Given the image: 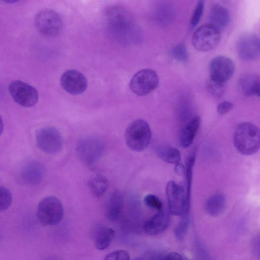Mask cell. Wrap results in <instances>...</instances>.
I'll list each match as a JSON object with an SVG mask.
<instances>
[{"label": "cell", "instance_id": "1", "mask_svg": "<svg viewBox=\"0 0 260 260\" xmlns=\"http://www.w3.org/2000/svg\"><path fill=\"white\" fill-rule=\"evenodd\" d=\"M234 145L238 151L244 155L256 153L260 148V134L255 124L245 122L239 124L234 135Z\"/></svg>", "mask_w": 260, "mask_h": 260}, {"label": "cell", "instance_id": "2", "mask_svg": "<svg viewBox=\"0 0 260 260\" xmlns=\"http://www.w3.org/2000/svg\"><path fill=\"white\" fill-rule=\"evenodd\" d=\"M151 131L149 124L144 120L136 119L126 127L124 139L127 146L135 152L145 150L151 139Z\"/></svg>", "mask_w": 260, "mask_h": 260}, {"label": "cell", "instance_id": "3", "mask_svg": "<svg viewBox=\"0 0 260 260\" xmlns=\"http://www.w3.org/2000/svg\"><path fill=\"white\" fill-rule=\"evenodd\" d=\"M36 214L38 220L43 225H54L62 218L63 206L55 197H47L39 203Z\"/></svg>", "mask_w": 260, "mask_h": 260}, {"label": "cell", "instance_id": "4", "mask_svg": "<svg viewBox=\"0 0 260 260\" xmlns=\"http://www.w3.org/2000/svg\"><path fill=\"white\" fill-rule=\"evenodd\" d=\"M105 149V144L102 139L94 136H88L79 140L76 151L81 161L86 165H91L100 159Z\"/></svg>", "mask_w": 260, "mask_h": 260}, {"label": "cell", "instance_id": "5", "mask_svg": "<svg viewBox=\"0 0 260 260\" xmlns=\"http://www.w3.org/2000/svg\"><path fill=\"white\" fill-rule=\"evenodd\" d=\"M221 39L220 30L208 23L198 27L194 31L192 43L194 48L200 52H207L216 47Z\"/></svg>", "mask_w": 260, "mask_h": 260}, {"label": "cell", "instance_id": "6", "mask_svg": "<svg viewBox=\"0 0 260 260\" xmlns=\"http://www.w3.org/2000/svg\"><path fill=\"white\" fill-rule=\"evenodd\" d=\"M166 194L171 214L181 216L189 214L190 202L187 200L186 190L181 185L170 181L166 186Z\"/></svg>", "mask_w": 260, "mask_h": 260}, {"label": "cell", "instance_id": "7", "mask_svg": "<svg viewBox=\"0 0 260 260\" xmlns=\"http://www.w3.org/2000/svg\"><path fill=\"white\" fill-rule=\"evenodd\" d=\"M36 140L40 150L48 154H56L62 149L63 140L60 132L54 126H45L38 129Z\"/></svg>", "mask_w": 260, "mask_h": 260}, {"label": "cell", "instance_id": "8", "mask_svg": "<svg viewBox=\"0 0 260 260\" xmlns=\"http://www.w3.org/2000/svg\"><path fill=\"white\" fill-rule=\"evenodd\" d=\"M158 83V77L156 72L150 69H145L133 76L129 82V87L135 94L143 96L154 90Z\"/></svg>", "mask_w": 260, "mask_h": 260}, {"label": "cell", "instance_id": "9", "mask_svg": "<svg viewBox=\"0 0 260 260\" xmlns=\"http://www.w3.org/2000/svg\"><path fill=\"white\" fill-rule=\"evenodd\" d=\"M35 25L41 34L46 36H54L61 30L63 22L60 15L51 9H44L36 16Z\"/></svg>", "mask_w": 260, "mask_h": 260}, {"label": "cell", "instance_id": "10", "mask_svg": "<svg viewBox=\"0 0 260 260\" xmlns=\"http://www.w3.org/2000/svg\"><path fill=\"white\" fill-rule=\"evenodd\" d=\"M9 91L14 101L22 107H32L38 101L39 94L37 89L22 81H12L9 85Z\"/></svg>", "mask_w": 260, "mask_h": 260}, {"label": "cell", "instance_id": "11", "mask_svg": "<svg viewBox=\"0 0 260 260\" xmlns=\"http://www.w3.org/2000/svg\"><path fill=\"white\" fill-rule=\"evenodd\" d=\"M209 69L211 79L225 84L234 74L235 64L230 58L219 55L211 60Z\"/></svg>", "mask_w": 260, "mask_h": 260}, {"label": "cell", "instance_id": "12", "mask_svg": "<svg viewBox=\"0 0 260 260\" xmlns=\"http://www.w3.org/2000/svg\"><path fill=\"white\" fill-rule=\"evenodd\" d=\"M238 56L245 60H252L259 56L260 52L259 39L256 36L246 34L241 36L236 45Z\"/></svg>", "mask_w": 260, "mask_h": 260}, {"label": "cell", "instance_id": "13", "mask_svg": "<svg viewBox=\"0 0 260 260\" xmlns=\"http://www.w3.org/2000/svg\"><path fill=\"white\" fill-rule=\"evenodd\" d=\"M60 83L65 91L73 95L83 93L87 86L85 77L75 70H69L64 72L61 76Z\"/></svg>", "mask_w": 260, "mask_h": 260}, {"label": "cell", "instance_id": "14", "mask_svg": "<svg viewBox=\"0 0 260 260\" xmlns=\"http://www.w3.org/2000/svg\"><path fill=\"white\" fill-rule=\"evenodd\" d=\"M45 168L38 161L30 160L26 162L21 168L19 174L21 182L26 185H36L43 180Z\"/></svg>", "mask_w": 260, "mask_h": 260}, {"label": "cell", "instance_id": "15", "mask_svg": "<svg viewBox=\"0 0 260 260\" xmlns=\"http://www.w3.org/2000/svg\"><path fill=\"white\" fill-rule=\"evenodd\" d=\"M169 215L162 209L145 222L144 231L148 235H156L164 232L169 226Z\"/></svg>", "mask_w": 260, "mask_h": 260}, {"label": "cell", "instance_id": "16", "mask_svg": "<svg viewBox=\"0 0 260 260\" xmlns=\"http://www.w3.org/2000/svg\"><path fill=\"white\" fill-rule=\"evenodd\" d=\"M209 19L210 24L219 30L222 29L228 25L230 22V12L224 6L216 3L210 9Z\"/></svg>", "mask_w": 260, "mask_h": 260}, {"label": "cell", "instance_id": "17", "mask_svg": "<svg viewBox=\"0 0 260 260\" xmlns=\"http://www.w3.org/2000/svg\"><path fill=\"white\" fill-rule=\"evenodd\" d=\"M238 85L241 91L247 96L259 95V79L253 74H245L239 80Z\"/></svg>", "mask_w": 260, "mask_h": 260}, {"label": "cell", "instance_id": "18", "mask_svg": "<svg viewBox=\"0 0 260 260\" xmlns=\"http://www.w3.org/2000/svg\"><path fill=\"white\" fill-rule=\"evenodd\" d=\"M124 204V197L119 190H114L111 194L107 203L106 214L111 220H116L120 215Z\"/></svg>", "mask_w": 260, "mask_h": 260}, {"label": "cell", "instance_id": "19", "mask_svg": "<svg viewBox=\"0 0 260 260\" xmlns=\"http://www.w3.org/2000/svg\"><path fill=\"white\" fill-rule=\"evenodd\" d=\"M200 124V118L198 116L192 117L182 128L179 138L181 147L187 148L192 143Z\"/></svg>", "mask_w": 260, "mask_h": 260}, {"label": "cell", "instance_id": "20", "mask_svg": "<svg viewBox=\"0 0 260 260\" xmlns=\"http://www.w3.org/2000/svg\"><path fill=\"white\" fill-rule=\"evenodd\" d=\"M225 204L226 200L223 194H215L206 201L205 209L209 215L215 216L218 215L223 211Z\"/></svg>", "mask_w": 260, "mask_h": 260}, {"label": "cell", "instance_id": "21", "mask_svg": "<svg viewBox=\"0 0 260 260\" xmlns=\"http://www.w3.org/2000/svg\"><path fill=\"white\" fill-rule=\"evenodd\" d=\"M155 153L163 161L172 164H179L181 154L176 148L170 146H159L156 148Z\"/></svg>", "mask_w": 260, "mask_h": 260}, {"label": "cell", "instance_id": "22", "mask_svg": "<svg viewBox=\"0 0 260 260\" xmlns=\"http://www.w3.org/2000/svg\"><path fill=\"white\" fill-rule=\"evenodd\" d=\"M114 236L115 231L112 228L103 227L100 229L95 236V247L100 250L106 249L111 243Z\"/></svg>", "mask_w": 260, "mask_h": 260}, {"label": "cell", "instance_id": "23", "mask_svg": "<svg viewBox=\"0 0 260 260\" xmlns=\"http://www.w3.org/2000/svg\"><path fill=\"white\" fill-rule=\"evenodd\" d=\"M88 187L92 194L96 197H101L108 188V179L103 175L96 174L92 176L88 182Z\"/></svg>", "mask_w": 260, "mask_h": 260}, {"label": "cell", "instance_id": "24", "mask_svg": "<svg viewBox=\"0 0 260 260\" xmlns=\"http://www.w3.org/2000/svg\"><path fill=\"white\" fill-rule=\"evenodd\" d=\"M194 152L191 153L187 157L186 161L185 177L186 183V193L187 200L190 201L191 187L193 175V168L195 161Z\"/></svg>", "mask_w": 260, "mask_h": 260}, {"label": "cell", "instance_id": "25", "mask_svg": "<svg viewBox=\"0 0 260 260\" xmlns=\"http://www.w3.org/2000/svg\"><path fill=\"white\" fill-rule=\"evenodd\" d=\"M173 57L176 60L185 62L188 59V52L186 45L180 43L175 46L172 50Z\"/></svg>", "mask_w": 260, "mask_h": 260}, {"label": "cell", "instance_id": "26", "mask_svg": "<svg viewBox=\"0 0 260 260\" xmlns=\"http://www.w3.org/2000/svg\"><path fill=\"white\" fill-rule=\"evenodd\" d=\"M189 223V214L182 216L181 220L174 230L175 236L178 239L181 240L185 236L188 228Z\"/></svg>", "mask_w": 260, "mask_h": 260}, {"label": "cell", "instance_id": "27", "mask_svg": "<svg viewBox=\"0 0 260 260\" xmlns=\"http://www.w3.org/2000/svg\"><path fill=\"white\" fill-rule=\"evenodd\" d=\"M207 88L213 96L216 98L221 96L225 90V84L214 81L210 79L207 84Z\"/></svg>", "mask_w": 260, "mask_h": 260}, {"label": "cell", "instance_id": "28", "mask_svg": "<svg viewBox=\"0 0 260 260\" xmlns=\"http://www.w3.org/2000/svg\"><path fill=\"white\" fill-rule=\"evenodd\" d=\"M12 202V196L11 192L5 187L0 186V211L9 208Z\"/></svg>", "mask_w": 260, "mask_h": 260}, {"label": "cell", "instance_id": "29", "mask_svg": "<svg viewBox=\"0 0 260 260\" xmlns=\"http://www.w3.org/2000/svg\"><path fill=\"white\" fill-rule=\"evenodd\" d=\"M204 9V2L199 1L192 13L190 19V25L191 28H194L200 22Z\"/></svg>", "mask_w": 260, "mask_h": 260}, {"label": "cell", "instance_id": "30", "mask_svg": "<svg viewBox=\"0 0 260 260\" xmlns=\"http://www.w3.org/2000/svg\"><path fill=\"white\" fill-rule=\"evenodd\" d=\"M145 204L149 207L158 211L162 209V204L160 199L155 195L149 194L144 199Z\"/></svg>", "mask_w": 260, "mask_h": 260}, {"label": "cell", "instance_id": "31", "mask_svg": "<svg viewBox=\"0 0 260 260\" xmlns=\"http://www.w3.org/2000/svg\"><path fill=\"white\" fill-rule=\"evenodd\" d=\"M128 252L124 250H118L108 254L103 260H129Z\"/></svg>", "mask_w": 260, "mask_h": 260}, {"label": "cell", "instance_id": "32", "mask_svg": "<svg viewBox=\"0 0 260 260\" xmlns=\"http://www.w3.org/2000/svg\"><path fill=\"white\" fill-rule=\"evenodd\" d=\"M234 105L229 101H223L220 103L217 107V111L220 115H223L232 109Z\"/></svg>", "mask_w": 260, "mask_h": 260}, {"label": "cell", "instance_id": "33", "mask_svg": "<svg viewBox=\"0 0 260 260\" xmlns=\"http://www.w3.org/2000/svg\"><path fill=\"white\" fill-rule=\"evenodd\" d=\"M164 260H184V259L180 254L172 252L164 257Z\"/></svg>", "mask_w": 260, "mask_h": 260}, {"label": "cell", "instance_id": "34", "mask_svg": "<svg viewBox=\"0 0 260 260\" xmlns=\"http://www.w3.org/2000/svg\"><path fill=\"white\" fill-rule=\"evenodd\" d=\"M4 128V122L2 118L0 115V136L2 134L3 132Z\"/></svg>", "mask_w": 260, "mask_h": 260}, {"label": "cell", "instance_id": "35", "mask_svg": "<svg viewBox=\"0 0 260 260\" xmlns=\"http://www.w3.org/2000/svg\"><path fill=\"white\" fill-rule=\"evenodd\" d=\"M18 1L17 0H6L4 1V2L8 3V4H14L17 3Z\"/></svg>", "mask_w": 260, "mask_h": 260}, {"label": "cell", "instance_id": "36", "mask_svg": "<svg viewBox=\"0 0 260 260\" xmlns=\"http://www.w3.org/2000/svg\"><path fill=\"white\" fill-rule=\"evenodd\" d=\"M133 260H148V258H143V257H137V258H135Z\"/></svg>", "mask_w": 260, "mask_h": 260}, {"label": "cell", "instance_id": "37", "mask_svg": "<svg viewBox=\"0 0 260 260\" xmlns=\"http://www.w3.org/2000/svg\"><path fill=\"white\" fill-rule=\"evenodd\" d=\"M45 260H57V259H56L55 258H47Z\"/></svg>", "mask_w": 260, "mask_h": 260}]
</instances>
